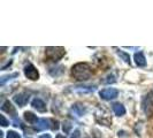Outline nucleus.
Here are the masks:
<instances>
[{
  "instance_id": "obj_18",
  "label": "nucleus",
  "mask_w": 153,
  "mask_h": 138,
  "mask_svg": "<svg viewBox=\"0 0 153 138\" xmlns=\"http://www.w3.org/2000/svg\"><path fill=\"white\" fill-rule=\"evenodd\" d=\"M56 138H65V136H62V135H58Z\"/></svg>"
},
{
  "instance_id": "obj_4",
  "label": "nucleus",
  "mask_w": 153,
  "mask_h": 138,
  "mask_svg": "<svg viewBox=\"0 0 153 138\" xmlns=\"http://www.w3.org/2000/svg\"><path fill=\"white\" fill-rule=\"evenodd\" d=\"M24 75L27 78H29L31 81H36V79H38L39 78V73L38 70L35 68V66L33 65H27L25 67H24Z\"/></svg>"
},
{
  "instance_id": "obj_8",
  "label": "nucleus",
  "mask_w": 153,
  "mask_h": 138,
  "mask_svg": "<svg viewBox=\"0 0 153 138\" xmlns=\"http://www.w3.org/2000/svg\"><path fill=\"white\" fill-rule=\"evenodd\" d=\"M1 111H2V112H6V113H8V114H13V116L15 115V108H14V106L12 105V102L8 101V100L2 104ZM14 117H15V116H14Z\"/></svg>"
},
{
  "instance_id": "obj_13",
  "label": "nucleus",
  "mask_w": 153,
  "mask_h": 138,
  "mask_svg": "<svg viewBox=\"0 0 153 138\" xmlns=\"http://www.w3.org/2000/svg\"><path fill=\"white\" fill-rule=\"evenodd\" d=\"M117 54H119V55H120V56H121V58H122L123 60L127 62V63H129V65H130V56H129L128 54H126L124 52H121V51H119Z\"/></svg>"
},
{
  "instance_id": "obj_6",
  "label": "nucleus",
  "mask_w": 153,
  "mask_h": 138,
  "mask_svg": "<svg viewBox=\"0 0 153 138\" xmlns=\"http://www.w3.org/2000/svg\"><path fill=\"white\" fill-rule=\"evenodd\" d=\"M31 105H32V107L36 108L38 112H42V113H44V112H46V111H47L45 102H44L42 99H38V98H35V99L32 100Z\"/></svg>"
},
{
  "instance_id": "obj_3",
  "label": "nucleus",
  "mask_w": 153,
  "mask_h": 138,
  "mask_svg": "<svg viewBox=\"0 0 153 138\" xmlns=\"http://www.w3.org/2000/svg\"><path fill=\"white\" fill-rule=\"evenodd\" d=\"M119 94V91L114 89V88H107V89H104L99 92V96L101 99L104 100H112L115 99Z\"/></svg>"
},
{
  "instance_id": "obj_9",
  "label": "nucleus",
  "mask_w": 153,
  "mask_h": 138,
  "mask_svg": "<svg viewBox=\"0 0 153 138\" xmlns=\"http://www.w3.org/2000/svg\"><path fill=\"white\" fill-rule=\"evenodd\" d=\"M135 62L138 67H145L146 66V59L144 56L143 52H138L135 54Z\"/></svg>"
},
{
  "instance_id": "obj_14",
  "label": "nucleus",
  "mask_w": 153,
  "mask_h": 138,
  "mask_svg": "<svg viewBox=\"0 0 153 138\" xmlns=\"http://www.w3.org/2000/svg\"><path fill=\"white\" fill-rule=\"evenodd\" d=\"M7 138H21V136L17 132H15V131H8Z\"/></svg>"
},
{
  "instance_id": "obj_7",
  "label": "nucleus",
  "mask_w": 153,
  "mask_h": 138,
  "mask_svg": "<svg viewBox=\"0 0 153 138\" xmlns=\"http://www.w3.org/2000/svg\"><path fill=\"white\" fill-rule=\"evenodd\" d=\"M50 123H51V120H46V119H38V121L35 123V127H36V129H37V130H45V129L51 128Z\"/></svg>"
},
{
  "instance_id": "obj_17",
  "label": "nucleus",
  "mask_w": 153,
  "mask_h": 138,
  "mask_svg": "<svg viewBox=\"0 0 153 138\" xmlns=\"http://www.w3.org/2000/svg\"><path fill=\"white\" fill-rule=\"evenodd\" d=\"M39 138H51V136H50L48 134H45V135H42Z\"/></svg>"
},
{
  "instance_id": "obj_15",
  "label": "nucleus",
  "mask_w": 153,
  "mask_h": 138,
  "mask_svg": "<svg viewBox=\"0 0 153 138\" xmlns=\"http://www.w3.org/2000/svg\"><path fill=\"white\" fill-rule=\"evenodd\" d=\"M0 120H1V125H2V127H7L8 124H9V122L5 119L4 115H0Z\"/></svg>"
},
{
  "instance_id": "obj_12",
  "label": "nucleus",
  "mask_w": 153,
  "mask_h": 138,
  "mask_svg": "<svg viewBox=\"0 0 153 138\" xmlns=\"http://www.w3.org/2000/svg\"><path fill=\"white\" fill-rule=\"evenodd\" d=\"M19 76V74L17 73H14V74H12V75H7V76H2L1 77V79H0V84L4 85L6 83V81L8 79H12V78H14V77H17Z\"/></svg>"
},
{
  "instance_id": "obj_11",
  "label": "nucleus",
  "mask_w": 153,
  "mask_h": 138,
  "mask_svg": "<svg viewBox=\"0 0 153 138\" xmlns=\"http://www.w3.org/2000/svg\"><path fill=\"white\" fill-rule=\"evenodd\" d=\"M113 111H114L115 115H117V116H123L126 114V108L121 104H114L113 105Z\"/></svg>"
},
{
  "instance_id": "obj_16",
  "label": "nucleus",
  "mask_w": 153,
  "mask_h": 138,
  "mask_svg": "<svg viewBox=\"0 0 153 138\" xmlns=\"http://www.w3.org/2000/svg\"><path fill=\"white\" fill-rule=\"evenodd\" d=\"M70 138H81V132L79 130H75L73 134H71V137Z\"/></svg>"
},
{
  "instance_id": "obj_2",
  "label": "nucleus",
  "mask_w": 153,
  "mask_h": 138,
  "mask_svg": "<svg viewBox=\"0 0 153 138\" xmlns=\"http://www.w3.org/2000/svg\"><path fill=\"white\" fill-rule=\"evenodd\" d=\"M66 54V50L63 47H47L45 50L46 58L51 61H59Z\"/></svg>"
},
{
  "instance_id": "obj_5",
  "label": "nucleus",
  "mask_w": 153,
  "mask_h": 138,
  "mask_svg": "<svg viewBox=\"0 0 153 138\" xmlns=\"http://www.w3.org/2000/svg\"><path fill=\"white\" fill-rule=\"evenodd\" d=\"M29 98H30L29 93H27V92H21V93L16 94L15 97H14V101H15L20 107H23V106H25V105L28 104Z\"/></svg>"
},
{
  "instance_id": "obj_1",
  "label": "nucleus",
  "mask_w": 153,
  "mask_h": 138,
  "mask_svg": "<svg viewBox=\"0 0 153 138\" xmlns=\"http://www.w3.org/2000/svg\"><path fill=\"white\" fill-rule=\"evenodd\" d=\"M71 75L74 78H76L77 81H86L89 79L92 75V70L89 65L86 63H76L73 69H71Z\"/></svg>"
},
{
  "instance_id": "obj_10",
  "label": "nucleus",
  "mask_w": 153,
  "mask_h": 138,
  "mask_svg": "<svg viewBox=\"0 0 153 138\" xmlns=\"http://www.w3.org/2000/svg\"><path fill=\"white\" fill-rule=\"evenodd\" d=\"M24 120L28 123L35 125V123L38 121V117L33 114V113H31V112H25V113H24Z\"/></svg>"
}]
</instances>
